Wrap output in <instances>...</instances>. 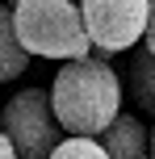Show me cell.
<instances>
[{
    "instance_id": "1",
    "label": "cell",
    "mask_w": 155,
    "mask_h": 159,
    "mask_svg": "<svg viewBox=\"0 0 155 159\" xmlns=\"http://www.w3.org/2000/svg\"><path fill=\"white\" fill-rule=\"evenodd\" d=\"M46 92L63 134H88V138L101 134L122 113V101H126L122 75L109 67V55H97V50L84 59H67L55 71V84Z\"/></svg>"
},
{
    "instance_id": "2",
    "label": "cell",
    "mask_w": 155,
    "mask_h": 159,
    "mask_svg": "<svg viewBox=\"0 0 155 159\" xmlns=\"http://www.w3.org/2000/svg\"><path fill=\"white\" fill-rule=\"evenodd\" d=\"M13 30L30 59L38 55L67 63V59L92 55L75 0H13Z\"/></svg>"
},
{
    "instance_id": "3",
    "label": "cell",
    "mask_w": 155,
    "mask_h": 159,
    "mask_svg": "<svg viewBox=\"0 0 155 159\" xmlns=\"http://www.w3.org/2000/svg\"><path fill=\"white\" fill-rule=\"evenodd\" d=\"M0 130L8 134L17 159H46L63 138V126L55 121L46 88H21L0 105Z\"/></svg>"
},
{
    "instance_id": "4",
    "label": "cell",
    "mask_w": 155,
    "mask_h": 159,
    "mask_svg": "<svg viewBox=\"0 0 155 159\" xmlns=\"http://www.w3.org/2000/svg\"><path fill=\"white\" fill-rule=\"evenodd\" d=\"M97 55H122L143 42L151 0H75Z\"/></svg>"
},
{
    "instance_id": "5",
    "label": "cell",
    "mask_w": 155,
    "mask_h": 159,
    "mask_svg": "<svg viewBox=\"0 0 155 159\" xmlns=\"http://www.w3.org/2000/svg\"><path fill=\"white\" fill-rule=\"evenodd\" d=\"M101 147H105L109 159H139V155H151V130L143 126L139 113H117L101 134H92Z\"/></svg>"
},
{
    "instance_id": "6",
    "label": "cell",
    "mask_w": 155,
    "mask_h": 159,
    "mask_svg": "<svg viewBox=\"0 0 155 159\" xmlns=\"http://www.w3.org/2000/svg\"><path fill=\"white\" fill-rule=\"evenodd\" d=\"M126 92H130L134 109L143 113V117H155V55L147 46L139 50V55L130 59V67H126Z\"/></svg>"
},
{
    "instance_id": "7",
    "label": "cell",
    "mask_w": 155,
    "mask_h": 159,
    "mask_svg": "<svg viewBox=\"0 0 155 159\" xmlns=\"http://www.w3.org/2000/svg\"><path fill=\"white\" fill-rule=\"evenodd\" d=\"M30 71V55L25 46L17 42V30H13V4L0 0V84L8 80H21Z\"/></svg>"
},
{
    "instance_id": "8",
    "label": "cell",
    "mask_w": 155,
    "mask_h": 159,
    "mask_svg": "<svg viewBox=\"0 0 155 159\" xmlns=\"http://www.w3.org/2000/svg\"><path fill=\"white\" fill-rule=\"evenodd\" d=\"M46 159H109V155H105V147H101L97 138H88V134H63L59 147Z\"/></svg>"
},
{
    "instance_id": "9",
    "label": "cell",
    "mask_w": 155,
    "mask_h": 159,
    "mask_svg": "<svg viewBox=\"0 0 155 159\" xmlns=\"http://www.w3.org/2000/svg\"><path fill=\"white\" fill-rule=\"evenodd\" d=\"M143 42H147V50L155 55V0H151V13H147V30H143Z\"/></svg>"
},
{
    "instance_id": "10",
    "label": "cell",
    "mask_w": 155,
    "mask_h": 159,
    "mask_svg": "<svg viewBox=\"0 0 155 159\" xmlns=\"http://www.w3.org/2000/svg\"><path fill=\"white\" fill-rule=\"evenodd\" d=\"M0 159H17V151H13V143H8L4 130H0Z\"/></svg>"
},
{
    "instance_id": "11",
    "label": "cell",
    "mask_w": 155,
    "mask_h": 159,
    "mask_svg": "<svg viewBox=\"0 0 155 159\" xmlns=\"http://www.w3.org/2000/svg\"><path fill=\"white\" fill-rule=\"evenodd\" d=\"M151 155H155V126H151Z\"/></svg>"
},
{
    "instance_id": "12",
    "label": "cell",
    "mask_w": 155,
    "mask_h": 159,
    "mask_svg": "<svg viewBox=\"0 0 155 159\" xmlns=\"http://www.w3.org/2000/svg\"><path fill=\"white\" fill-rule=\"evenodd\" d=\"M139 159H155V155H139Z\"/></svg>"
},
{
    "instance_id": "13",
    "label": "cell",
    "mask_w": 155,
    "mask_h": 159,
    "mask_svg": "<svg viewBox=\"0 0 155 159\" xmlns=\"http://www.w3.org/2000/svg\"><path fill=\"white\" fill-rule=\"evenodd\" d=\"M8 4H13V0H8Z\"/></svg>"
}]
</instances>
